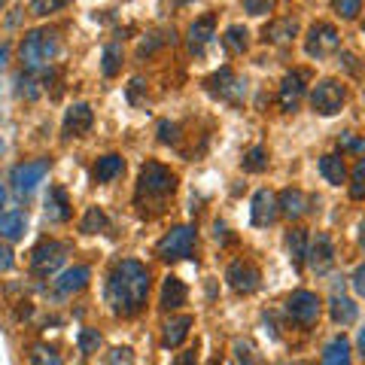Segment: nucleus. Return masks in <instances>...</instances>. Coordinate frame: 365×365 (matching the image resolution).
<instances>
[{"label": "nucleus", "instance_id": "f257e3e1", "mask_svg": "<svg viewBox=\"0 0 365 365\" xmlns=\"http://www.w3.org/2000/svg\"><path fill=\"white\" fill-rule=\"evenodd\" d=\"M153 277L150 268L137 259H122L116 268L110 271L107 280V304L116 317H134L143 311L146 295H150Z\"/></svg>", "mask_w": 365, "mask_h": 365}, {"label": "nucleus", "instance_id": "f03ea898", "mask_svg": "<svg viewBox=\"0 0 365 365\" xmlns=\"http://www.w3.org/2000/svg\"><path fill=\"white\" fill-rule=\"evenodd\" d=\"M61 43H58V34L55 31H31L25 40H21V61H25V71L28 73H40L52 64V58L58 55Z\"/></svg>", "mask_w": 365, "mask_h": 365}, {"label": "nucleus", "instance_id": "7ed1b4c3", "mask_svg": "<svg viewBox=\"0 0 365 365\" xmlns=\"http://www.w3.org/2000/svg\"><path fill=\"white\" fill-rule=\"evenodd\" d=\"M177 192V174L162 162H146L137 180V201H165Z\"/></svg>", "mask_w": 365, "mask_h": 365}, {"label": "nucleus", "instance_id": "20e7f679", "mask_svg": "<svg viewBox=\"0 0 365 365\" xmlns=\"http://www.w3.org/2000/svg\"><path fill=\"white\" fill-rule=\"evenodd\" d=\"M192 250H195V228L177 225L155 244V256L162 262H180V259H189Z\"/></svg>", "mask_w": 365, "mask_h": 365}, {"label": "nucleus", "instance_id": "39448f33", "mask_svg": "<svg viewBox=\"0 0 365 365\" xmlns=\"http://www.w3.org/2000/svg\"><path fill=\"white\" fill-rule=\"evenodd\" d=\"M52 168V158H34V162H21L13 168V174H9V182H13V192L19 198L31 195L34 189L43 182V177L49 174Z\"/></svg>", "mask_w": 365, "mask_h": 365}, {"label": "nucleus", "instance_id": "423d86ee", "mask_svg": "<svg viewBox=\"0 0 365 365\" xmlns=\"http://www.w3.org/2000/svg\"><path fill=\"white\" fill-rule=\"evenodd\" d=\"M347 91L338 79H319L311 91V107L319 113V116H335V113L344 107Z\"/></svg>", "mask_w": 365, "mask_h": 365}, {"label": "nucleus", "instance_id": "0eeeda50", "mask_svg": "<svg viewBox=\"0 0 365 365\" xmlns=\"http://www.w3.org/2000/svg\"><path fill=\"white\" fill-rule=\"evenodd\" d=\"M338 46H341V34L335 25H329V21L311 25V31H307V37H304V52L311 55V58H326Z\"/></svg>", "mask_w": 365, "mask_h": 365}, {"label": "nucleus", "instance_id": "6e6552de", "mask_svg": "<svg viewBox=\"0 0 365 365\" xmlns=\"http://www.w3.org/2000/svg\"><path fill=\"white\" fill-rule=\"evenodd\" d=\"M204 86H207L210 95H216L220 101H228V104H241L247 98V79H241L235 71H228V67H222L220 73H213Z\"/></svg>", "mask_w": 365, "mask_h": 365}, {"label": "nucleus", "instance_id": "1a4fd4ad", "mask_svg": "<svg viewBox=\"0 0 365 365\" xmlns=\"http://www.w3.org/2000/svg\"><path fill=\"white\" fill-rule=\"evenodd\" d=\"M64 259H67V244H61V241H43L31 253V271L40 274V277H52V274L64 265Z\"/></svg>", "mask_w": 365, "mask_h": 365}, {"label": "nucleus", "instance_id": "9d476101", "mask_svg": "<svg viewBox=\"0 0 365 365\" xmlns=\"http://www.w3.org/2000/svg\"><path fill=\"white\" fill-rule=\"evenodd\" d=\"M225 280H228V287H232L235 292L250 295V292H256V289H259L262 271H259L250 259H235L232 265H228V271H225Z\"/></svg>", "mask_w": 365, "mask_h": 365}, {"label": "nucleus", "instance_id": "9b49d317", "mask_svg": "<svg viewBox=\"0 0 365 365\" xmlns=\"http://www.w3.org/2000/svg\"><path fill=\"white\" fill-rule=\"evenodd\" d=\"M307 268H311L314 274H329L335 265V247H332V237H329L326 232H319L311 244H307Z\"/></svg>", "mask_w": 365, "mask_h": 365}, {"label": "nucleus", "instance_id": "f8f14e48", "mask_svg": "<svg viewBox=\"0 0 365 365\" xmlns=\"http://www.w3.org/2000/svg\"><path fill=\"white\" fill-rule=\"evenodd\" d=\"M287 311H289V317L295 319V323L314 326L319 319V299L314 292H307V289H295L287 299Z\"/></svg>", "mask_w": 365, "mask_h": 365}, {"label": "nucleus", "instance_id": "ddd939ff", "mask_svg": "<svg viewBox=\"0 0 365 365\" xmlns=\"http://www.w3.org/2000/svg\"><path fill=\"white\" fill-rule=\"evenodd\" d=\"M304 88H307V71H292V73H287V76H283V83H280V95H277L280 107L287 110V113H292L295 107H299Z\"/></svg>", "mask_w": 365, "mask_h": 365}, {"label": "nucleus", "instance_id": "4468645a", "mask_svg": "<svg viewBox=\"0 0 365 365\" xmlns=\"http://www.w3.org/2000/svg\"><path fill=\"white\" fill-rule=\"evenodd\" d=\"M277 216H280L277 195L268 189H259L253 195V204H250V220H253V225H271Z\"/></svg>", "mask_w": 365, "mask_h": 365}, {"label": "nucleus", "instance_id": "2eb2a0df", "mask_svg": "<svg viewBox=\"0 0 365 365\" xmlns=\"http://www.w3.org/2000/svg\"><path fill=\"white\" fill-rule=\"evenodd\" d=\"M95 125V113L88 104H73L64 113V137H83Z\"/></svg>", "mask_w": 365, "mask_h": 365}, {"label": "nucleus", "instance_id": "dca6fc26", "mask_svg": "<svg viewBox=\"0 0 365 365\" xmlns=\"http://www.w3.org/2000/svg\"><path fill=\"white\" fill-rule=\"evenodd\" d=\"M213 31H216V16L213 13H207V16H201V19L192 21V25H189V52L192 55H201L204 46L213 40Z\"/></svg>", "mask_w": 365, "mask_h": 365}, {"label": "nucleus", "instance_id": "f3484780", "mask_svg": "<svg viewBox=\"0 0 365 365\" xmlns=\"http://www.w3.org/2000/svg\"><path fill=\"white\" fill-rule=\"evenodd\" d=\"M46 216H49V222H67L73 216L71 195H67L61 186H49V195H46Z\"/></svg>", "mask_w": 365, "mask_h": 365}, {"label": "nucleus", "instance_id": "a211bd4d", "mask_svg": "<svg viewBox=\"0 0 365 365\" xmlns=\"http://www.w3.org/2000/svg\"><path fill=\"white\" fill-rule=\"evenodd\" d=\"M195 326V319H192L189 314H182V317H170L168 323H165V332H162V347L168 350H174L180 347L182 341L189 338V329Z\"/></svg>", "mask_w": 365, "mask_h": 365}, {"label": "nucleus", "instance_id": "6ab92c4d", "mask_svg": "<svg viewBox=\"0 0 365 365\" xmlns=\"http://www.w3.org/2000/svg\"><path fill=\"white\" fill-rule=\"evenodd\" d=\"M88 280H91V271L86 265H73L55 280V289H58V295H73V292H83L88 287Z\"/></svg>", "mask_w": 365, "mask_h": 365}, {"label": "nucleus", "instance_id": "aec40b11", "mask_svg": "<svg viewBox=\"0 0 365 365\" xmlns=\"http://www.w3.org/2000/svg\"><path fill=\"white\" fill-rule=\"evenodd\" d=\"M277 210L287 216V220H302L307 213V195L302 189H283L277 195Z\"/></svg>", "mask_w": 365, "mask_h": 365}, {"label": "nucleus", "instance_id": "412c9836", "mask_svg": "<svg viewBox=\"0 0 365 365\" xmlns=\"http://www.w3.org/2000/svg\"><path fill=\"white\" fill-rule=\"evenodd\" d=\"M295 34H299V19L287 16V19L268 21L265 31H262V40H265V43H289Z\"/></svg>", "mask_w": 365, "mask_h": 365}, {"label": "nucleus", "instance_id": "4be33fe9", "mask_svg": "<svg viewBox=\"0 0 365 365\" xmlns=\"http://www.w3.org/2000/svg\"><path fill=\"white\" fill-rule=\"evenodd\" d=\"M186 295H189V289H186V283H182L180 277H165V283H162V307L165 311H177V307H182L186 304Z\"/></svg>", "mask_w": 365, "mask_h": 365}, {"label": "nucleus", "instance_id": "5701e85b", "mask_svg": "<svg viewBox=\"0 0 365 365\" xmlns=\"http://www.w3.org/2000/svg\"><path fill=\"white\" fill-rule=\"evenodd\" d=\"M28 228V213L25 210H9V213H0V237L6 241H19Z\"/></svg>", "mask_w": 365, "mask_h": 365}, {"label": "nucleus", "instance_id": "b1692460", "mask_svg": "<svg viewBox=\"0 0 365 365\" xmlns=\"http://www.w3.org/2000/svg\"><path fill=\"white\" fill-rule=\"evenodd\" d=\"M122 170H125V158L110 153L104 158H98V165L91 168V177H95V182H110V180H116Z\"/></svg>", "mask_w": 365, "mask_h": 365}, {"label": "nucleus", "instance_id": "393cba45", "mask_svg": "<svg viewBox=\"0 0 365 365\" xmlns=\"http://www.w3.org/2000/svg\"><path fill=\"white\" fill-rule=\"evenodd\" d=\"M329 314H332V319L338 326H350V323H356V304H353L347 295H332V302H329Z\"/></svg>", "mask_w": 365, "mask_h": 365}, {"label": "nucleus", "instance_id": "a878e982", "mask_svg": "<svg viewBox=\"0 0 365 365\" xmlns=\"http://www.w3.org/2000/svg\"><path fill=\"white\" fill-rule=\"evenodd\" d=\"M323 365H350V341L344 335L332 338L323 350Z\"/></svg>", "mask_w": 365, "mask_h": 365}, {"label": "nucleus", "instance_id": "bb28decb", "mask_svg": "<svg viewBox=\"0 0 365 365\" xmlns=\"http://www.w3.org/2000/svg\"><path fill=\"white\" fill-rule=\"evenodd\" d=\"M319 174L326 177V182H332V186H341V182L347 180L344 158H341V155H323V158H319Z\"/></svg>", "mask_w": 365, "mask_h": 365}, {"label": "nucleus", "instance_id": "cd10ccee", "mask_svg": "<svg viewBox=\"0 0 365 365\" xmlns=\"http://www.w3.org/2000/svg\"><path fill=\"white\" fill-rule=\"evenodd\" d=\"M222 43H225V49H228V52L244 55V52H247V46H250V31H247L244 25H232V28L225 31Z\"/></svg>", "mask_w": 365, "mask_h": 365}, {"label": "nucleus", "instance_id": "c85d7f7f", "mask_svg": "<svg viewBox=\"0 0 365 365\" xmlns=\"http://www.w3.org/2000/svg\"><path fill=\"white\" fill-rule=\"evenodd\" d=\"M307 232L304 228H292V232L287 235V247H289V256H292V262L295 265H302L304 262V256H307Z\"/></svg>", "mask_w": 365, "mask_h": 365}, {"label": "nucleus", "instance_id": "c756f323", "mask_svg": "<svg viewBox=\"0 0 365 365\" xmlns=\"http://www.w3.org/2000/svg\"><path fill=\"white\" fill-rule=\"evenodd\" d=\"M107 225H110V220H107L104 210H101V207H88L86 216H83V222H79V232H83V235H98V232H104Z\"/></svg>", "mask_w": 365, "mask_h": 365}, {"label": "nucleus", "instance_id": "7c9ffc66", "mask_svg": "<svg viewBox=\"0 0 365 365\" xmlns=\"http://www.w3.org/2000/svg\"><path fill=\"white\" fill-rule=\"evenodd\" d=\"M241 168L247 170V174H262V170L268 168V153L265 146H253L244 158H241Z\"/></svg>", "mask_w": 365, "mask_h": 365}, {"label": "nucleus", "instance_id": "2f4dec72", "mask_svg": "<svg viewBox=\"0 0 365 365\" xmlns=\"http://www.w3.org/2000/svg\"><path fill=\"white\" fill-rule=\"evenodd\" d=\"M31 365H64L61 353L49 344H34L31 347Z\"/></svg>", "mask_w": 365, "mask_h": 365}, {"label": "nucleus", "instance_id": "473e14b6", "mask_svg": "<svg viewBox=\"0 0 365 365\" xmlns=\"http://www.w3.org/2000/svg\"><path fill=\"white\" fill-rule=\"evenodd\" d=\"M104 76H116L122 71V43H110L104 49V64H101Z\"/></svg>", "mask_w": 365, "mask_h": 365}, {"label": "nucleus", "instance_id": "72a5a7b5", "mask_svg": "<svg viewBox=\"0 0 365 365\" xmlns=\"http://www.w3.org/2000/svg\"><path fill=\"white\" fill-rule=\"evenodd\" d=\"M350 198L365 201V158H359L350 174Z\"/></svg>", "mask_w": 365, "mask_h": 365}, {"label": "nucleus", "instance_id": "f704fd0d", "mask_svg": "<svg viewBox=\"0 0 365 365\" xmlns=\"http://www.w3.org/2000/svg\"><path fill=\"white\" fill-rule=\"evenodd\" d=\"M16 86H19V95L21 98H28V101H34V98H40V83H37V76L34 73H19V79H16Z\"/></svg>", "mask_w": 365, "mask_h": 365}, {"label": "nucleus", "instance_id": "c9c22d12", "mask_svg": "<svg viewBox=\"0 0 365 365\" xmlns=\"http://www.w3.org/2000/svg\"><path fill=\"white\" fill-rule=\"evenodd\" d=\"M76 344H79V350H83V353H95L101 347V332H98V329H79Z\"/></svg>", "mask_w": 365, "mask_h": 365}, {"label": "nucleus", "instance_id": "e433bc0d", "mask_svg": "<svg viewBox=\"0 0 365 365\" xmlns=\"http://www.w3.org/2000/svg\"><path fill=\"white\" fill-rule=\"evenodd\" d=\"M61 6H67V0H31L34 16H49V13H58Z\"/></svg>", "mask_w": 365, "mask_h": 365}, {"label": "nucleus", "instance_id": "4c0bfd02", "mask_svg": "<svg viewBox=\"0 0 365 365\" xmlns=\"http://www.w3.org/2000/svg\"><path fill=\"white\" fill-rule=\"evenodd\" d=\"M335 9H338L341 19L353 21V19L359 16V9H362V0H335Z\"/></svg>", "mask_w": 365, "mask_h": 365}, {"label": "nucleus", "instance_id": "58836bf2", "mask_svg": "<svg viewBox=\"0 0 365 365\" xmlns=\"http://www.w3.org/2000/svg\"><path fill=\"white\" fill-rule=\"evenodd\" d=\"M271 6H274V0H244V9L250 16H265L271 13Z\"/></svg>", "mask_w": 365, "mask_h": 365}, {"label": "nucleus", "instance_id": "ea45409f", "mask_svg": "<svg viewBox=\"0 0 365 365\" xmlns=\"http://www.w3.org/2000/svg\"><path fill=\"white\" fill-rule=\"evenodd\" d=\"M110 365H134V353L131 347H116L110 353Z\"/></svg>", "mask_w": 365, "mask_h": 365}, {"label": "nucleus", "instance_id": "a19ab883", "mask_svg": "<svg viewBox=\"0 0 365 365\" xmlns=\"http://www.w3.org/2000/svg\"><path fill=\"white\" fill-rule=\"evenodd\" d=\"M341 150L362 153V150H365V140H359V137H350V134H341Z\"/></svg>", "mask_w": 365, "mask_h": 365}, {"label": "nucleus", "instance_id": "79ce46f5", "mask_svg": "<svg viewBox=\"0 0 365 365\" xmlns=\"http://www.w3.org/2000/svg\"><path fill=\"white\" fill-rule=\"evenodd\" d=\"M16 265V259H13V250H9L6 244H0V271H9Z\"/></svg>", "mask_w": 365, "mask_h": 365}, {"label": "nucleus", "instance_id": "37998d69", "mask_svg": "<svg viewBox=\"0 0 365 365\" xmlns=\"http://www.w3.org/2000/svg\"><path fill=\"white\" fill-rule=\"evenodd\" d=\"M158 137H162L165 143H174V140H177V125L162 122V125H158Z\"/></svg>", "mask_w": 365, "mask_h": 365}, {"label": "nucleus", "instance_id": "c03bdc74", "mask_svg": "<svg viewBox=\"0 0 365 365\" xmlns=\"http://www.w3.org/2000/svg\"><path fill=\"white\" fill-rule=\"evenodd\" d=\"M353 289H356L362 299H365V262L356 268V274H353Z\"/></svg>", "mask_w": 365, "mask_h": 365}, {"label": "nucleus", "instance_id": "a18cd8bd", "mask_svg": "<svg viewBox=\"0 0 365 365\" xmlns=\"http://www.w3.org/2000/svg\"><path fill=\"white\" fill-rule=\"evenodd\" d=\"M235 350H237V362H241V365H256V359L250 356V347H247V344H241V341H237Z\"/></svg>", "mask_w": 365, "mask_h": 365}, {"label": "nucleus", "instance_id": "49530a36", "mask_svg": "<svg viewBox=\"0 0 365 365\" xmlns=\"http://www.w3.org/2000/svg\"><path fill=\"white\" fill-rule=\"evenodd\" d=\"M174 365H198V353L195 350H182L180 356L174 359Z\"/></svg>", "mask_w": 365, "mask_h": 365}, {"label": "nucleus", "instance_id": "de8ad7c7", "mask_svg": "<svg viewBox=\"0 0 365 365\" xmlns=\"http://www.w3.org/2000/svg\"><path fill=\"white\" fill-rule=\"evenodd\" d=\"M359 244H362V250H365V220L359 222Z\"/></svg>", "mask_w": 365, "mask_h": 365}, {"label": "nucleus", "instance_id": "09e8293b", "mask_svg": "<svg viewBox=\"0 0 365 365\" xmlns=\"http://www.w3.org/2000/svg\"><path fill=\"white\" fill-rule=\"evenodd\" d=\"M4 201H6V186L0 182V207H4Z\"/></svg>", "mask_w": 365, "mask_h": 365}, {"label": "nucleus", "instance_id": "8fccbe9b", "mask_svg": "<svg viewBox=\"0 0 365 365\" xmlns=\"http://www.w3.org/2000/svg\"><path fill=\"white\" fill-rule=\"evenodd\" d=\"M359 350H362V356H365V329L359 332Z\"/></svg>", "mask_w": 365, "mask_h": 365}, {"label": "nucleus", "instance_id": "3c124183", "mask_svg": "<svg viewBox=\"0 0 365 365\" xmlns=\"http://www.w3.org/2000/svg\"><path fill=\"white\" fill-rule=\"evenodd\" d=\"M0 155H4V137H0Z\"/></svg>", "mask_w": 365, "mask_h": 365}, {"label": "nucleus", "instance_id": "603ef678", "mask_svg": "<svg viewBox=\"0 0 365 365\" xmlns=\"http://www.w3.org/2000/svg\"><path fill=\"white\" fill-rule=\"evenodd\" d=\"M207 365H220V359H213V362H207Z\"/></svg>", "mask_w": 365, "mask_h": 365}, {"label": "nucleus", "instance_id": "864d4df0", "mask_svg": "<svg viewBox=\"0 0 365 365\" xmlns=\"http://www.w3.org/2000/svg\"><path fill=\"white\" fill-rule=\"evenodd\" d=\"M180 4H189V0H180Z\"/></svg>", "mask_w": 365, "mask_h": 365}, {"label": "nucleus", "instance_id": "5fc2aeb1", "mask_svg": "<svg viewBox=\"0 0 365 365\" xmlns=\"http://www.w3.org/2000/svg\"><path fill=\"white\" fill-rule=\"evenodd\" d=\"M4 4H6V0H0V6H4Z\"/></svg>", "mask_w": 365, "mask_h": 365}]
</instances>
